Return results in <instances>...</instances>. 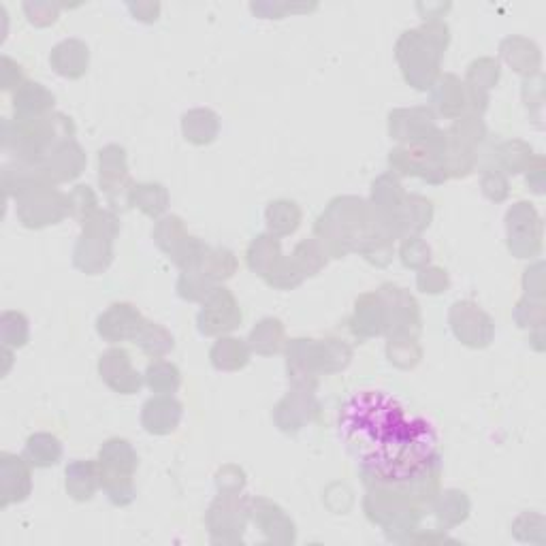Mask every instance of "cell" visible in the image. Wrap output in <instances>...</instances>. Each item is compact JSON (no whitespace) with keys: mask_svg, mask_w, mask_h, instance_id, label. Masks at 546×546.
<instances>
[{"mask_svg":"<svg viewBox=\"0 0 546 546\" xmlns=\"http://www.w3.org/2000/svg\"><path fill=\"white\" fill-rule=\"evenodd\" d=\"M337 436L359 465L367 489L404 491L442 461L433 423L376 389L357 391L344 401L337 412Z\"/></svg>","mask_w":546,"mask_h":546,"instance_id":"obj_1","label":"cell"},{"mask_svg":"<svg viewBox=\"0 0 546 546\" xmlns=\"http://www.w3.org/2000/svg\"><path fill=\"white\" fill-rule=\"evenodd\" d=\"M376 231L372 205L359 197H337L314 224V239L327 256L344 259L357 252L365 239Z\"/></svg>","mask_w":546,"mask_h":546,"instance_id":"obj_2","label":"cell"},{"mask_svg":"<svg viewBox=\"0 0 546 546\" xmlns=\"http://www.w3.org/2000/svg\"><path fill=\"white\" fill-rule=\"evenodd\" d=\"M448 26L429 18L421 28L408 30L395 45L404 79L414 90H431L440 77V60L448 47Z\"/></svg>","mask_w":546,"mask_h":546,"instance_id":"obj_3","label":"cell"},{"mask_svg":"<svg viewBox=\"0 0 546 546\" xmlns=\"http://www.w3.org/2000/svg\"><path fill=\"white\" fill-rule=\"evenodd\" d=\"M75 124L64 114H50L39 120H5L3 148L15 163L43 165L60 143L71 141Z\"/></svg>","mask_w":546,"mask_h":546,"instance_id":"obj_4","label":"cell"},{"mask_svg":"<svg viewBox=\"0 0 546 546\" xmlns=\"http://www.w3.org/2000/svg\"><path fill=\"white\" fill-rule=\"evenodd\" d=\"M448 135L438 126H431L429 131L406 146L391 150L389 165L391 173L406 175V178H421L429 184H444L448 173Z\"/></svg>","mask_w":546,"mask_h":546,"instance_id":"obj_5","label":"cell"},{"mask_svg":"<svg viewBox=\"0 0 546 546\" xmlns=\"http://www.w3.org/2000/svg\"><path fill=\"white\" fill-rule=\"evenodd\" d=\"M363 508L367 519L380 525L384 532H387V538L393 542H406L410 540V534L419 525L423 517V508L419 504H414L408 500L406 495H399L391 489H382V487H369L367 495L363 500Z\"/></svg>","mask_w":546,"mask_h":546,"instance_id":"obj_6","label":"cell"},{"mask_svg":"<svg viewBox=\"0 0 546 546\" xmlns=\"http://www.w3.org/2000/svg\"><path fill=\"white\" fill-rule=\"evenodd\" d=\"M139 457L131 442L111 438L99 451L101 487L105 489L109 502L114 506H128L135 502L133 476L137 472Z\"/></svg>","mask_w":546,"mask_h":546,"instance_id":"obj_7","label":"cell"},{"mask_svg":"<svg viewBox=\"0 0 546 546\" xmlns=\"http://www.w3.org/2000/svg\"><path fill=\"white\" fill-rule=\"evenodd\" d=\"M84 233L73 252V263L79 271L88 273V276H99L103 273L111 259H114V239L120 231V220L116 214L107 210L94 212L84 224Z\"/></svg>","mask_w":546,"mask_h":546,"instance_id":"obj_8","label":"cell"},{"mask_svg":"<svg viewBox=\"0 0 546 546\" xmlns=\"http://www.w3.org/2000/svg\"><path fill=\"white\" fill-rule=\"evenodd\" d=\"M156 246L169 254V259L178 265L182 271L199 269L205 254L210 252L197 237H190L184 229V222L178 216H167L156 224L154 229Z\"/></svg>","mask_w":546,"mask_h":546,"instance_id":"obj_9","label":"cell"},{"mask_svg":"<svg viewBox=\"0 0 546 546\" xmlns=\"http://www.w3.org/2000/svg\"><path fill=\"white\" fill-rule=\"evenodd\" d=\"M15 203V214L26 229H45L71 216L69 195H62L56 186L32 190Z\"/></svg>","mask_w":546,"mask_h":546,"instance_id":"obj_10","label":"cell"},{"mask_svg":"<svg viewBox=\"0 0 546 546\" xmlns=\"http://www.w3.org/2000/svg\"><path fill=\"white\" fill-rule=\"evenodd\" d=\"M250 517L248 500L239 493H220L207 510V527L214 542H239Z\"/></svg>","mask_w":546,"mask_h":546,"instance_id":"obj_11","label":"cell"},{"mask_svg":"<svg viewBox=\"0 0 546 546\" xmlns=\"http://www.w3.org/2000/svg\"><path fill=\"white\" fill-rule=\"evenodd\" d=\"M286 369L293 387L314 391L318 378L325 376V342L293 340L286 346Z\"/></svg>","mask_w":546,"mask_h":546,"instance_id":"obj_12","label":"cell"},{"mask_svg":"<svg viewBox=\"0 0 546 546\" xmlns=\"http://www.w3.org/2000/svg\"><path fill=\"white\" fill-rule=\"evenodd\" d=\"M197 325L203 335H224L242 325V310H239V303L229 288L216 286L205 297Z\"/></svg>","mask_w":546,"mask_h":546,"instance_id":"obj_13","label":"cell"},{"mask_svg":"<svg viewBox=\"0 0 546 546\" xmlns=\"http://www.w3.org/2000/svg\"><path fill=\"white\" fill-rule=\"evenodd\" d=\"M99 184L116 210L128 207V195H131L135 184L131 182V173H128L124 148L107 146L99 152Z\"/></svg>","mask_w":546,"mask_h":546,"instance_id":"obj_14","label":"cell"},{"mask_svg":"<svg viewBox=\"0 0 546 546\" xmlns=\"http://www.w3.org/2000/svg\"><path fill=\"white\" fill-rule=\"evenodd\" d=\"M508 248L517 259H532L540 252L542 224L536 210L529 203H517L506 216Z\"/></svg>","mask_w":546,"mask_h":546,"instance_id":"obj_15","label":"cell"},{"mask_svg":"<svg viewBox=\"0 0 546 546\" xmlns=\"http://www.w3.org/2000/svg\"><path fill=\"white\" fill-rule=\"evenodd\" d=\"M384 312H387V333L389 335H414L421 333V312L416 299L404 288L384 284L378 291Z\"/></svg>","mask_w":546,"mask_h":546,"instance_id":"obj_16","label":"cell"},{"mask_svg":"<svg viewBox=\"0 0 546 546\" xmlns=\"http://www.w3.org/2000/svg\"><path fill=\"white\" fill-rule=\"evenodd\" d=\"M451 329L457 340L470 348H485L493 340V320L472 301H457L451 314Z\"/></svg>","mask_w":546,"mask_h":546,"instance_id":"obj_17","label":"cell"},{"mask_svg":"<svg viewBox=\"0 0 546 546\" xmlns=\"http://www.w3.org/2000/svg\"><path fill=\"white\" fill-rule=\"evenodd\" d=\"M32 465L26 457L0 455V508L28 500L32 491Z\"/></svg>","mask_w":546,"mask_h":546,"instance_id":"obj_18","label":"cell"},{"mask_svg":"<svg viewBox=\"0 0 546 546\" xmlns=\"http://www.w3.org/2000/svg\"><path fill=\"white\" fill-rule=\"evenodd\" d=\"M99 374L107 387L120 395H135L143 384L141 374L131 363V355L124 348H109L103 352Z\"/></svg>","mask_w":546,"mask_h":546,"instance_id":"obj_19","label":"cell"},{"mask_svg":"<svg viewBox=\"0 0 546 546\" xmlns=\"http://www.w3.org/2000/svg\"><path fill=\"white\" fill-rule=\"evenodd\" d=\"M146 318L131 303H114L96 320V331L107 342L135 340Z\"/></svg>","mask_w":546,"mask_h":546,"instance_id":"obj_20","label":"cell"},{"mask_svg":"<svg viewBox=\"0 0 546 546\" xmlns=\"http://www.w3.org/2000/svg\"><path fill=\"white\" fill-rule=\"evenodd\" d=\"M318 414V401L310 389H293L273 410V421L286 433H297L305 423L314 421Z\"/></svg>","mask_w":546,"mask_h":546,"instance_id":"obj_21","label":"cell"},{"mask_svg":"<svg viewBox=\"0 0 546 546\" xmlns=\"http://www.w3.org/2000/svg\"><path fill=\"white\" fill-rule=\"evenodd\" d=\"M250 519L261 529L271 542L291 544L295 542V525L284 515V510L265 497H252L248 500Z\"/></svg>","mask_w":546,"mask_h":546,"instance_id":"obj_22","label":"cell"},{"mask_svg":"<svg viewBox=\"0 0 546 546\" xmlns=\"http://www.w3.org/2000/svg\"><path fill=\"white\" fill-rule=\"evenodd\" d=\"M184 408L173 395H154L143 404L141 425L152 436H169L178 429Z\"/></svg>","mask_w":546,"mask_h":546,"instance_id":"obj_23","label":"cell"},{"mask_svg":"<svg viewBox=\"0 0 546 546\" xmlns=\"http://www.w3.org/2000/svg\"><path fill=\"white\" fill-rule=\"evenodd\" d=\"M41 167L47 173L50 182L54 186H58V184H64V182H71V180L79 178V175L84 173L86 154L73 139L64 141L50 156L45 158V163Z\"/></svg>","mask_w":546,"mask_h":546,"instance_id":"obj_24","label":"cell"},{"mask_svg":"<svg viewBox=\"0 0 546 546\" xmlns=\"http://www.w3.org/2000/svg\"><path fill=\"white\" fill-rule=\"evenodd\" d=\"M350 331L361 340L387 333V312L378 293H367L357 299L355 314L350 320Z\"/></svg>","mask_w":546,"mask_h":546,"instance_id":"obj_25","label":"cell"},{"mask_svg":"<svg viewBox=\"0 0 546 546\" xmlns=\"http://www.w3.org/2000/svg\"><path fill=\"white\" fill-rule=\"evenodd\" d=\"M54 94L37 82H24L13 94L15 120H39L54 114Z\"/></svg>","mask_w":546,"mask_h":546,"instance_id":"obj_26","label":"cell"},{"mask_svg":"<svg viewBox=\"0 0 546 546\" xmlns=\"http://www.w3.org/2000/svg\"><path fill=\"white\" fill-rule=\"evenodd\" d=\"M500 79V64L491 58H480L472 62L468 71V82H465V96H468V105L483 114L489 101V90Z\"/></svg>","mask_w":546,"mask_h":546,"instance_id":"obj_27","label":"cell"},{"mask_svg":"<svg viewBox=\"0 0 546 546\" xmlns=\"http://www.w3.org/2000/svg\"><path fill=\"white\" fill-rule=\"evenodd\" d=\"M45 186H54L47 178L41 165H24V163H13L3 169V188L5 195L11 199H22L24 195L32 190H39Z\"/></svg>","mask_w":546,"mask_h":546,"instance_id":"obj_28","label":"cell"},{"mask_svg":"<svg viewBox=\"0 0 546 546\" xmlns=\"http://www.w3.org/2000/svg\"><path fill=\"white\" fill-rule=\"evenodd\" d=\"M406 201V190L401 186V182L395 178V173H384L374 182L372 186V210L384 218L393 222L395 233H397V224H395V216L401 210V205ZM399 239V235H397Z\"/></svg>","mask_w":546,"mask_h":546,"instance_id":"obj_29","label":"cell"},{"mask_svg":"<svg viewBox=\"0 0 546 546\" xmlns=\"http://www.w3.org/2000/svg\"><path fill=\"white\" fill-rule=\"evenodd\" d=\"M50 64L60 77H67V79L84 77L90 64L88 45L79 39L62 41L52 50Z\"/></svg>","mask_w":546,"mask_h":546,"instance_id":"obj_30","label":"cell"},{"mask_svg":"<svg viewBox=\"0 0 546 546\" xmlns=\"http://www.w3.org/2000/svg\"><path fill=\"white\" fill-rule=\"evenodd\" d=\"M433 124V114L425 107L414 109H395L389 116V131L391 137L404 143H412L423 137Z\"/></svg>","mask_w":546,"mask_h":546,"instance_id":"obj_31","label":"cell"},{"mask_svg":"<svg viewBox=\"0 0 546 546\" xmlns=\"http://www.w3.org/2000/svg\"><path fill=\"white\" fill-rule=\"evenodd\" d=\"M431 103L440 116L448 120L461 118L465 107H468V96H465V86L461 84V79L455 75L438 77V82L433 84Z\"/></svg>","mask_w":546,"mask_h":546,"instance_id":"obj_32","label":"cell"},{"mask_svg":"<svg viewBox=\"0 0 546 546\" xmlns=\"http://www.w3.org/2000/svg\"><path fill=\"white\" fill-rule=\"evenodd\" d=\"M431 218H433V207L429 199L421 195H406L404 205H401V210L395 216L399 239L421 235L431 224Z\"/></svg>","mask_w":546,"mask_h":546,"instance_id":"obj_33","label":"cell"},{"mask_svg":"<svg viewBox=\"0 0 546 546\" xmlns=\"http://www.w3.org/2000/svg\"><path fill=\"white\" fill-rule=\"evenodd\" d=\"M67 493L75 502H88L101 487L99 461H73L67 472Z\"/></svg>","mask_w":546,"mask_h":546,"instance_id":"obj_34","label":"cell"},{"mask_svg":"<svg viewBox=\"0 0 546 546\" xmlns=\"http://www.w3.org/2000/svg\"><path fill=\"white\" fill-rule=\"evenodd\" d=\"M220 131V118L212 109H192L182 118V133L192 146H210Z\"/></svg>","mask_w":546,"mask_h":546,"instance_id":"obj_35","label":"cell"},{"mask_svg":"<svg viewBox=\"0 0 546 546\" xmlns=\"http://www.w3.org/2000/svg\"><path fill=\"white\" fill-rule=\"evenodd\" d=\"M212 365L220 372H237L250 361V346L237 337H220L210 350Z\"/></svg>","mask_w":546,"mask_h":546,"instance_id":"obj_36","label":"cell"},{"mask_svg":"<svg viewBox=\"0 0 546 546\" xmlns=\"http://www.w3.org/2000/svg\"><path fill=\"white\" fill-rule=\"evenodd\" d=\"M282 259V250L278 237L273 235H259L248 248V267L256 276L267 278L269 273L276 269Z\"/></svg>","mask_w":546,"mask_h":546,"instance_id":"obj_37","label":"cell"},{"mask_svg":"<svg viewBox=\"0 0 546 546\" xmlns=\"http://www.w3.org/2000/svg\"><path fill=\"white\" fill-rule=\"evenodd\" d=\"M128 205L137 207L150 218H158L167 212L169 192L163 184H135L128 195Z\"/></svg>","mask_w":546,"mask_h":546,"instance_id":"obj_38","label":"cell"},{"mask_svg":"<svg viewBox=\"0 0 546 546\" xmlns=\"http://www.w3.org/2000/svg\"><path fill=\"white\" fill-rule=\"evenodd\" d=\"M431 506H433V510H436V517H438L440 525H444L446 529L457 527L470 515V500L465 497V493L455 491V489L438 493V497L433 500Z\"/></svg>","mask_w":546,"mask_h":546,"instance_id":"obj_39","label":"cell"},{"mask_svg":"<svg viewBox=\"0 0 546 546\" xmlns=\"http://www.w3.org/2000/svg\"><path fill=\"white\" fill-rule=\"evenodd\" d=\"M250 350L261 357H271L284 348V325L278 318H265L250 333Z\"/></svg>","mask_w":546,"mask_h":546,"instance_id":"obj_40","label":"cell"},{"mask_svg":"<svg viewBox=\"0 0 546 546\" xmlns=\"http://www.w3.org/2000/svg\"><path fill=\"white\" fill-rule=\"evenodd\" d=\"M265 220H267L269 235L280 239L286 235H293L299 229L301 210H299V205L293 201H273L267 207Z\"/></svg>","mask_w":546,"mask_h":546,"instance_id":"obj_41","label":"cell"},{"mask_svg":"<svg viewBox=\"0 0 546 546\" xmlns=\"http://www.w3.org/2000/svg\"><path fill=\"white\" fill-rule=\"evenodd\" d=\"M24 457L32 468H52L62 457V444L52 433H35L26 442Z\"/></svg>","mask_w":546,"mask_h":546,"instance_id":"obj_42","label":"cell"},{"mask_svg":"<svg viewBox=\"0 0 546 546\" xmlns=\"http://www.w3.org/2000/svg\"><path fill=\"white\" fill-rule=\"evenodd\" d=\"M502 56L506 58V62L510 64L512 69L521 75H532L536 73L538 64H540V56L534 43H529L525 39H506L502 43Z\"/></svg>","mask_w":546,"mask_h":546,"instance_id":"obj_43","label":"cell"},{"mask_svg":"<svg viewBox=\"0 0 546 546\" xmlns=\"http://www.w3.org/2000/svg\"><path fill=\"white\" fill-rule=\"evenodd\" d=\"M133 342L152 359L165 357L167 352L173 350V335L160 325L150 323V320H146V323L141 325V329H139V333H137V337Z\"/></svg>","mask_w":546,"mask_h":546,"instance_id":"obj_44","label":"cell"},{"mask_svg":"<svg viewBox=\"0 0 546 546\" xmlns=\"http://www.w3.org/2000/svg\"><path fill=\"white\" fill-rule=\"evenodd\" d=\"M387 355L393 365L401 369H412L419 365L423 350L419 346V337L414 335H389Z\"/></svg>","mask_w":546,"mask_h":546,"instance_id":"obj_45","label":"cell"},{"mask_svg":"<svg viewBox=\"0 0 546 546\" xmlns=\"http://www.w3.org/2000/svg\"><path fill=\"white\" fill-rule=\"evenodd\" d=\"M146 384L156 395H173L180 389L182 374L173 363L156 361L150 363L146 369Z\"/></svg>","mask_w":546,"mask_h":546,"instance_id":"obj_46","label":"cell"},{"mask_svg":"<svg viewBox=\"0 0 546 546\" xmlns=\"http://www.w3.org/2000/svg\"><path fill=\"white\" fill-rule=\"evenodd\" d=\"M199 271H203L207 278L212 282H220V280H229L233 273L237 271V259L233 256L231 250L224 248H210V252L205 254V259L199 267Z\"/></svg>","mask_w":546,"mask_h":546,"instance_id":"obj_47","label":"cell"},{"mask_svg":"<svg viewBox=\"0 0 546 546\" xmlns=\"http://www.w3.org/2000/svg\"><path fill=\"white\" fill-rule=\"evenodd\" d=\"M28 320L20 312H5L0 316V342L7 348H22L28 344Z\"/></svg>","mask_w":546,"mask_h":546,"instance_id":"obj_48","label":"cell"},{"mask_svg":"<svg viewBox=\"0 0 546 546\" xmlns=\"http://www.w3.org/2000/svg\"><path fill=\"white\" fill-rule=\"evenodd\" d=\"M293 261L297 263L299 271L305 278L316 276V273L327 265V252L316 242V239H305V242H301L295 248Z\"/></svg>","mask_w":546,"mask_h":546,"instance_id":"obj_49","label":"cell"},{"mask_svg":"<svg viewBox=\"0 0 546 546\" xmlns=\"http://www.w3.org/2000/svg\"><path fill=\"white\" fill-rule=\"evenodd\" d=\"M216 288V282L205 276L199 269H190L184 271L180 280H178V295L186 301H205V297L210 295Z\"/></svg>","mask_w":546,"mask_h":546,"instance_id":"obj_50","label":"cell"},{"mask_svg":"<svg viewBox=\"0 0 546 546\" xmlns=\"http://www.w3.org/2000/svg\"><path fill=\"white\" fill-rule=\"evenodd\" d=\"M497 158H500V167L506 173L515 175L529 169V165H532V148L525 146V143L521 141H508L500 148Z\"/></svg>","mask_w":546,"mask_h":546,"instance_id":"obj_51","label":"cell"},{"mask_svg":"<svg viewBox=\"0 0 546 546\" xmlns=\"http://www.w3.org/2000/svg\"><path fill=\"white\" fill-rule=\"evenodd\" d=\"M303 280H305V276L299 271L297 263L293 261V256H282L276 269H273L265 278V282L273 288H278V291H291V288L299 286Z\"/></svg>","mask_w":546,"mask_h":546,"instance_id":"obj_52","label":"cell"},{"mask_svg":"<svg viewBox=\"0 0 546 546\" xmlns=\"http://www.w3.org/2000/svg\"><path fill=\"white\" fill-rule=\"evenodd\" d=\"M399 256H401V263H404L406 267L423 269L431 261V248L423 242L419 235H412V237L404 239V244H401V250H399Z\"/></svg>","mask_w":546,"mask_h":546,"instance_id":"obj_53","label":"cell"},{"mask_svg":"<svg viewBox=\"0 0 546 546\" xmlns=\"http://www.w3.org/2000/svg\"><path fill=\"white\" fill-rule=\"evenodd\" d=\"M71 216L77 218L79 222H86L94 212H99V203H96V197L90 186H77L71 195Z\"/></svg>","mask_w":546,"mask_h":546,"instance_id":"obj_54","label":"cell"},{"mask_svg":"<svg viewBox=\"0 0 546 546\" xmlns=\"http://www.w3.org/2000/svg\"><path fill=\"white\" fill-rule=\"evenodd\" d=\"M24 13L30 24L39 28L56 24L60 15V5L56 3H24Z\"/></svg>","mask_w":546,"mask_h":546,"instance_id":"obj_55","label":"cell"},{"mask_svg":"<svg viewBox=\"0 0 546 546\" xmlns=\"http://www.w3.org/2000/svg\"><path fill=\"white\" fill-rule=\"evenodd\" d=\"M416 284H419L423 293H429V295L444 293L448 288V273L440 267H423L419 278H416Z\"/></svg>","mask_w":546,"mask_h":546,"instance_id":"obj_56","label":"cell"},{"mask_svg":"<svg viewBox=\"0 0 546 546\" xmlns=\"http://www.w3.org/2000/svg\"><path fill=\"white\" fill-rule=\"evenodd\" d=\"M483 192L491 201H504L508 197V180L502 169H487L483 173Z\"/></svg>","mask_w":546,"mask_h":546,"instance_id":"obj_57","label":"cell"},{"mask_svg":"<svg viewBox=\"0 0 546 546\" xmlns=\"http://www.w3.org/2000/svg\"><path fill=\"white\" fill-rule=\"evenodd\" d=\"M216 485L220 493H242L246 487V474L235 468V465H227L216 476Z\"/></svg>","mask_w":546,"mask_h":546,"instance_id":"obj_58","label":"cell"},{"mask_svg":"<svg viewBox=\"0 0 546 546\" xmlns=\"http://www.w3.org/2000/svg\"><path fill=\"white\" fill-rule=\"evenodd\" d=\"M0 84H3V90H18L24 84L22 67L9 56L0 58Z\"/></svg>","mask_w":546,"mask_h":546,"instance_id":"obj_59","label":"cell"},{"mask_svg":"<svg viewBox=\"0 0 546 546\" xmlns=\"http://www.w3.org/2000/svg\"><path fill=\"white\" fill-rule=\"evenodd\" d=\"M128 11L133 13V18L139 20V22H146V24H152L158 20L160 15V5L158 3H131L128 5Z\"/></svg>","mask_w":546,"mask_h":546,"instance_id":"obj_60","label":"cell"},{"mask_svg":"<svg viewBox=\"0 0 546 546\" xmlns=\"http://www.w3.org/2000/svg\"><path fill=\"white\" fill-rule=\"evenodd\" d=\"M252 11L267 20H280L286 11H308V7H288V5H252Z\"/></svg>","mask_w":546,"mask_h":546,"instance_id":"obj_61","label":"cell"},{"mask_svg":"<svg viewBox=\"0 0 546 546\" xmlns=\"http://www.w3.org/2000/svg\"><path fill=\"white\" fill-rule=\"evenodd\" d=\"M11 350H13V348H7V346H3V359H5L3 376H7V372H9V367H11V363H13V355H11Z\"/></svg>","mask_w":546,"mask_h":546,"instance_id":"obj_62","label":"cell"}]
</instances>
